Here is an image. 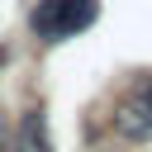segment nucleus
Listing matches in <instances>:
<instances>
[{
    "instance_id": "f257e3e1",
    "label": "nucleus",
    "mask_w": 152,
    "mask_h": 152,
    "mask_svg": "<svg viewBox=\"0 0 152 152\" xmlns=\"http://www.w3.org/2000/svg\"><path fill=\"white\" fill-rule=\"evenodd\" d=\"M95 19H100V0H38L28 14V28L43 43H66L86 33Z\"/></svg>"
},
{
    "instance_id": "f03ea898",
    "label": "nucleus",
    "mask_w": 152,
    "mask_h": 152,
    "mask_svg": "<svg viewBox=\"0 0 152 152\" xmlns=\"http://www.w3.org/2000/svg\"><path fill=\"white\" fill-rule=\"evenodd\" d=\"M109 124H114V133H119L124 142H152V104H147L142 95L119 100L114 114H109Z\"/></svg>"
},
{
    "instance_id": "7ed1b4c3",
    "label": "nucleus",
    "mask_w": 152,
    "mask_h": 152,
    "mask_svg": "<svg viewBox=\"0 0 152 152\" xmlns=\"http://www.w3.org/2000/svg\"><path fill=\"white\" fill-rule=\"evenodd\" d=\"M10 152H52V133H48V114L43 109H24L19 114Z\"/></svg>"
},
{
    "instance_id": "20e7f679",
    "label": "nucleus",
    "mask_w": 152,
    "mask_h": 152,
    "mask_svg": "<svg viewBox=\"0 0 152 152\" xmlns=\"http://www.w3.org/2000/svg\"><path fill=\"white\" fill-rule=\"evenodd\" d=\"M133 95H142V100L152 104V71H147V76H138V86H133Z\"/></svg>"
},
{
    "instance_id": "39448f33",
    "label": "nucleus",
    "mask_w": 152,
    "mask_h": 152,
    "mask_svg": "<svg viewBox=\"0 0 152 152\" xmlns=\"http://www.w3.org/2000/svg\"><path fill=\"white\" fill-rule=\"evenodd\" d=\"M0 62H5V48H0Z\"/></svg>"
}]
</instances>
